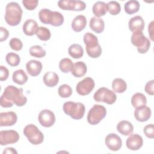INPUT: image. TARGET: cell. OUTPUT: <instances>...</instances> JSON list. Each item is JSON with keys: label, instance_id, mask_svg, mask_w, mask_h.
Returning a JSON list of instances; mask_svg holds the SVG:
<instances>
[{"label": "cell", "instance_id": "cell-6", "mask_svg": "<svg viewBox=\"0 0 154 154\" xmlns=\"http://www.w3.org/2000/svg\"><path fill=\"white\" fill-rule=\"evenodd\" d=\"M106 114V109L101 105L95 104L89 110L87 114V122L92 125L98 124Z\"/></svg>", "mask_w": 154, "mask_h": 154}, {"label": "cell", "instance_id": "cell-30", "mask_svg": "<svg viewBox=\"0 0 154 154\" xmlns=\"http://www.w3.org/2000/svg\"><path fill=\"white\" fill-rule=\"evenodd\" d=\"M83 39L85 45V48H93L99 45L97 37L91 32L85 33Z\"/></svg>", "mask_w": 154, "mask_h": 154}, {"label": "cell", "instance_id": "cell-19", "mask_svg": "<svg viewBox=\"0 0 154 154\" xmlns=\"http://www.w3.org/2000/svg\"><path fill=\"white\" fill-rule=\"evenodd\" d=\"M54 16V11L48 8H43L38 13V17L41 22L45 24H52Z\"/></svg>", "mask_w": 154, "mask_h": 154}, {"label": "cell", "instance_id": "cell-33", "mask_svg": "<svg viewBox=\"0 0 154 154\" xmlns=\"http://www.w3.org/2000/svg\"><path fill=\"white\" fill-rule=\"evenodd\" d=\"M5 60L8 65L13 67L18 66L20 62V57L14 52L8 53L5 57Z\"/></svg>", "mask_w": 154, "mask_h": 154}, {"label": "cell", "instance_id": "cell-44", "mask_svg": "<svg viewBox=\"0 0 154 154\" xmlns=\"http://www.w3.org/2000/svg\"><path fill=\"white\" fill-rule=\"evenodd\" d=\"M9 35V32L8 31L4 28V27H0V41L3 42L8 38Z\"/></svg>", "mask_w": 154, "mask_h": 154}, {"label": "cell", "instance_id": "cell-39", "mask_svg": "<svg viewBox=\"0 0 154 154\" xmlns=\"http://www.w3.org/2000/svg\"><path fill=\"white\" fill-rule=\"evenodd\" d=\"M10 48L16 51H20L23 47V43L22 41L18 38H12L9 42Z\"/></svg>", "mask_w": 154, "mask_h": 154}, {"label": "cell", "instance_id": "cell-47", "mask_svg": "<svg viewBox=\"0 0 154 154\" xmlns=\"http://www.w3.org/2000/svg\"><path fill=\"white\" fill-rule=\"evenodd\" d=\"M5 153H17V152L13 147H7L3 151V154Z\"/></svg>", "mask_w": 154, "mask_h": 154}, {"label": "cell", "instance_id": "cell-11", "mask_svg": "<svg viewBox=\"0 0 154 154\" xmlns=\"http://www.w3.org/2000/svg\"><path fill=\"white\" fill-rule=\"evenodd\" d=\"M105 144L108 148L112 151L119 150L122 146V141L120 137L116 134H109L105 138Z\"/></svg>", "mask_w": 154, "mask_h": 154}, {"label": "cell", "instance_id": "cell-14", "mask_svg": "<svg viewBox=\"0 0 154 154\" xmlns=\"http://www.w3.org/2000/svg\"><path fill=\"white\" fill-rule=\"evenodd\" d=\"M151 109L146 105L135 108L134 111V117L137 120L141 122L147 121L151 116Z\"/></svg>", "mask_w": 154, "mask_h": 154}, {"label": "cell", "instance_id": "cell-22", "mask_svg": "<svg viewBox=\"0 0 154 154\" xmlns=\"http://www.w3.org/2000/svg\"><path fill=\"white\" fill-rule=\"evenodd\" d=\"M87 70V68L85 63L83 61H78L74 64L71 73L75 77L81 78L85 75Z\"/></svg>", "mask_w": 154, "mask_h": 154}, {"label": "cell", "instance_id": "cell-37", "mask_svg": "<svg viewBox=\"0 0 154 154\" xmlns=\"http://www.w3.org/2000/svg\"><path fill=\"white\" fill-rule=\"evenodd\" d=\"M58 94L63 98L70 97L72 94V89L71 87L67 84L61 85L58 90Z\"/></svg>", "mask_w": 154, "mask_h": 154}, {"label": "cell", "instance_id": "cell-32", "mask_svg": "<svg viewBox=\"0 0 154 154\" xmlns=\"http://www.w3.org/2000/svg\"><path fill=\"white\" fill-rule=\"evenodd\" d=\"M35 34L40 40L43 41H47L49 40L51 36L50 30L44 26H39Z\"/></svg>", "mask_w": 154, "mask_h": 154}, {"label": "cell", "instance_id": "cell-4", "mask_svg": "<svg viewBox=\"0 0 154 154\" xmlns=\"http://www.w3.org/2000/svg\"><path fill=\"white\" fill-rule=\"evenodd\" d=\"M131 40L132 44L137 47V51L140 54L146 53L150 48V42L142 31H137L133 32Z\"/></svg>", "mask_w": 154, "mask_h": 154}, {"label": "cell", "instance_id": "cell-41", "mask_svg": "<svg viewBox=\"0 0 154 154\" xmlns=\"http://www.w3.org/2000/svg\"><path fill=\"white\" fill-rule=\"evenodd\" d=\"M143 132L145 135L149 138H154V129L153 124H149L144 126L143 129Z\"/></svg>", "mask_w": 154, "mask_h": 154}, {"label": "cell", "instance_id": "cell-5", "mask_svg": "<svg viewBox=\"0 0 154 154\" xmlns=\"http://www.w3.org/2000/svg\"><path fill=\"white\" fill-rule=\"evenodd\" d=\"M23 134L28 141L34 145L40 144L44 140L43 133L33 124L26 125L23 129Z\"/></svg>", "mask_w": 154, "mask_h": 154}, {"label": "cell", "instance_id": "cell-27", "mask_svg": "<svg viewBox=\"0 0 154 154\" xmlns=\"http://www.w3.org/2000/svg\"><path fill=\"white\" fill-rule=\"evenodd\" d=\"M68 52L70 56L75 59L80 58L84 55L83 48L78 44H73L70 45L68 49Z\"/></svg>", "mask_w": 154, "mask_h": 154}, {"label": "cell", "instance_id": "cell-23", "mask_svg": "<svg viewBox=\"0 0 154 154\" xmlns=\"http://www.w3.org/2000/svg\"><path fill=\"white\" fill-rule=\"evenodd\" d=\"M43 80L46 86L49 87H53L58 83L59 77L55 72H48L44 75Z\"/></svg>", "mask_w": 154, "mask_h": 154}, {"label": "cell", "instance_id": "cell-31", "mask_svg": "<svg viewBox=\"0 0 154 154\" xmlns=\"http://www.w3.org/2000/svg\"><path fill=\"white\" fill-rule=\"evenodd\" d=\"M73 65L72 61L68 58H63L59 63L60 69L64 73H68L70 71H72Z\"/></svg>", "mask_w": 154, "mask_h": 154}, {"label": "cell", "instance_id": "cell-1", "mask_svg": "<svg viewBox=\"0 0 154 154\" xmlns=\"http://www.w3.org/2000/svg\"><path fill=\"white\" fill-rule=\"evenodd\" d=\"M26 102L27 99L23 94V89L13 85H8L5 88L0 99L1 106L3 108L11 107L14 103L17 106H22Z\"/></svg>", "mask_w": 154, "mask_h": 154}, {"label": "cell", "instance_id": "cell-7", "mask_svg": "<svg viewBox=\"0 0 154 154\" xmlns=\"http://www.w3.org/2000/svg\"><path fill=\"white\" fill-rule=\"evenodd\" d=\"M93 98L96 102H103L111 105L116 101L117 96L114 91L105 87H101L94 93Z\"/></svg>", "mask_w": 154, "mask_h": 154}, {"label": "cell", "instance_id": "cell-2", "mask_svg": "<svg viewBox=\"0 0 154 154\" xmlns=\"http://www.w3.org/2000/svg\"><path fill=\"white\" fill-rule=\"evenodd\" d=\"M23 11L18 3L11 2L5 7V20L10 26H17L22 20Z\"/></svg>", "mask_w": 154, "mask_h": 154}, {"label": "cell", "instance_id": "cell-42", "mask_svg": "<svg viewBox=\"0 0 154 154\" xmlns=\"http://www.w3.org/2000/svg\"><path fill=\"white\" fill-rule=\"evenodd\" d=\"M153 85H154V80L149 81L147 82V84L145 85V91L149 95L153 96L154 94V89H153Z\"/></svg>", "mask_w": 154, "mask_h": 154}, {"label": "cell", "instance_id": "cell-15", "mask_svg": "<svg viewBox=\"0 0 154 154\" xmlns=\"http://www.w3.org/2000/svg\"><path fill=\"white\" fill-rule=\"evenodd\" d=\"M42 63L35 60L29 61L26 64V71L32 76H38L42 70Z\"/></svg>", "mask_w": 154, "mask_h": 154}, {"label": "cell", "instance_id": "cell-10", "mask_svg": "<svg viewBox=\"0 0 154 154\" xmlns=\"http://www.w3.org/2000/svg\"><path fill=\"white\" fill-rule=\"evenodd\" d=\"M38 120L42 126L49 128L55 123V116L51 110L43 109L40 112L38 116Z\"/></svg>", "mask_w": 154, "mask_h": 154}, {"label": "cell", "instance_id": "cell-35", "mask_svg": "<svg viewBox=\"0 0 154 154\" xmlns=\"http://www.w3.org/2000/svg\"><path fill=\"white\" fill-rule=\"evenodd\" d=\"M86 7V4L82 1L70 0L69 10L72 11H82Z\"/></svg>", "mask_w": 154, "mask_h": 154}, {"label": "cell", "instance_id": "cell-8", "mask_svg": "<svg viewBox=\"0 0 154 154\" xmlns=\"http://www.w3.org/2000/svg\"><path fill=\"white\" fill-rule=\"evenodd\" d=\"M94 80L90 77H86L77 84L76 90L79 95H87L94 89Z\"/></svg>", "mask_w": 154, "mask_h": 154}, {"label": "cell", "instance_id": "cell-34", "mask_svg": "<svg viewBox=\"0 0 154 154\" xmlns=\"http://www.w3.org/2000/svg\"><path fill=\"white\" fill-rule=\"evenodd\" d=\"M29 54L36 58H42L46 55V51L39 45H34L30 48Z\"/></svg>", "mask_w": 154, "mask_h": 154}, {"label": "cell", "instance_id": "cell-40", "mask_svg": "<svg viewBox=\"0 0 154 154\" xmlns=\"http://www.w3.org/2000/svg\"><path fill=\"white\" fill-rule=\"evenodd\" d=\"M38 1L37 0H23L22 4L24 7L28 10L35 9L38 5Z\"/></svg>", "mask_w": 154, "mask_h": 154}, {"label": "cell", "instance_id": "cell-29", "mask_svg": "<svg viewBox=\"0 0 154 154\" xmlns=\"http://www.w3.org/2000/svg\"><path fill=\"white\" fill-rule=\"evenodd\" d=\"M140 3L136 0H131L125 3L124 8L125 12L128 14H132L138 11L140 9Z\"/></svg>", "mask_w": 154, "mask_h": 154}, {"label": "cell", "instance_id": "cell-28", "mask_svg": "<svg viewBox=\"0 0 154 154\" xmlns=\"http://www.w3.org/2000/svg\"><path fill=\"white\" fill-rule=\"evenodd\" d=\"M112 88L114 92L122 93L126 91L127 88V84L123 79L116 78L112 82Z\"/></svg>", "mask_w": 154, "mask_h": 154}, {"label": "cell", "instance_id": "cell-43", "mask_svg": "<svg viewBox=\"0 0 154 154\" xmlns=\"http://www.w3.org/2000/svg\"><path fill=\"white\" fill-rule=\"evenodd\" d=\"M0 80L1 81H5L9 75V71L8 70L3 66H0Z\"/></svg>", "mask_w": 154, "mask_h": 154}, {"label": "cell", "instance_id": "cell-38", "mask_svg": "<svg viewBox=\"0 0 154 154\" xmlns=\"http://www.w3.org/2000/svg\"><path fill=\"white\" fill-rule=\"evenodd\" d=\"M85 49L88 55L93 58H98L102 54V48L99 44L95 47L85 48Z\"/></svg>", "mask_w": 154, "mask_h": 154}, {"label": "cell", "instance_id": "cell-21", "mask_svg": "<svg viewBox=\"0 0 154 154\" xmlns=\"http://www.w3.org/2000/svg\"><path fill=\"white\" fill-rule=\"evenodd\" d=\"M90 28L96 33H100L103 31L105 28L104 21L102 19L93 17L90 20Z\"/></svg>", "mask_w": 154, "mask_h": 154}, {"label": "cell", "instance_id": "cell-16", "mask_svg": "<svg viewBox=\"0 0 154 154\" xmlns=\"http://www.w3.org/2000/svg\"><path fill=\"white\" fill-rule=\"evenodd\" d=\"M144 20L140 16H136L132 17L128 22L129 29L132 32L140 31H143L144 28Z\"/></svg>", "mask_w": 154, "mask_h": 154}, {"label": "cell", "instance_id": "cell-20", "mask_svg": "<svg viewBox=\"0 0 154 154\" xmlns=\"http://www.w3.org/2000/svg\"><path fill=\"white\" fill-rule=\"evenodd\" d=\"M87 25V19L83 15H78L76 16L72 22V28L76 32H80L83 30Z\"/></svg>", "mask_w": 154, "mask_h": 154}, {"label": "cell", "instance_id": "cell-9", "mask_svg": "<svg viewBox=\"0 0 154 154\" xmlns=\"http://www.w3.org/2000/svg\"><path fill=\"white\" fill-rule=\"evenodd\" d=\"M19 140V134L14 130H6L0 132V143L1 146L16 143Z\"/></svg>", "mask_w": 154, "mask_h": 154}, {"label": "cell", "instance_id": "cell-46", "mask_svg": "<svg viewBox=\"0 0 154 154\" xmlns=\"http://www.w3.org/2000/svg\"><path fill=\"white\" fill-rule=\"evenodd\" d=\"M153 23L154 22L153 21H152L149 26H148V31H149V35H150V39L153 41L154 39H153Z\"/></svg>", "mask_w": 154, "mask_h": 154}, {"label": "cell", "instance_id": "cell-3", "mask_svg": "<svg viewBox=\"0 0 154 154\" xmlns=\"http://www.w3.org/2000/svg\"><path fill=\"white\" fill-rule=\"evenodd\" d=\"M63 108L66 114L75 120L81 119L84 117L85 111V108L83 103L72 101L65 102Z\"/></svg>", "mask_w": 154, "mask_h": 154}, {"label": "cell", "instance_id": "cell-18", "mask_svg": "<svg viewBox=\"0 0 154 154\" xmlns=\"http://www.w3.org/2000/svg\"><path fill=\"white\" fill-rule=\"evenodd\" d=\"M117 129L121 134L128 136L130 135L133 132L134 126L130 122L122 120L118 123L117 125Z\"/></svg>", "mask_w": 154, "mask_h": 154}, {"label": "cell", "instance_id": "cell-45", "mask_svg": "<svg viewBox=\"0 0 154 154\" xmlns=\"http://www.w3.org/2000/svg\"><path fill=\"white\" fill-rule=\"evenodd\" d=\"M70 0H61L58 2V7L64 10H69Z\"/></svg>", "mask_w": 154, "mask_h": 154}, {"label": "cell", "instance_id": "cell-12", "mask_svg": "<svg viewBox=\"0 0 154 154\" xmlns=\"http://www.w3.org/2000/svg\"><path fill=\"white\" fill-rule=\"evenodd\" d=\"M17 120V114L13 111L0 113V126H11L14 125Z\"/></svg>", "mask_w": 154, "mask_h": 154}, {"label": "cell", "instance_id": "cell-36", "mask_svg": "<svg viewBox=\"0 0 154 154\" xmlns=\"http://www.w3.org/2000/svg\"><path fill=\"white\" fill-rule=\"evenodd\" d=\"M107 5V10L111 15L118 14L121 10V7L119 2L117 1H111L108 2Z\"/></svg>", "mask_w": 154, "mask_h": 154}, {"label": "cell", "instance_id": "cell-13", "mask_svg": "<svg viewBox=\"0 0 154 154\" xmlns=\"http://www.w3.org/2000/svg\"><path fill=\"white\" fill-rule=\"evenodd\" d=\"M143 144V138L138 134H131L126 141V147L131 150H137L140 149Z\"/></svg>", "mask_w": 154, "mask_h": 154}, {"label": "cell", "instance_id": "cell-17", "mask_svg": "<svg viewBox=\"0 0 154 154\" xmlns=\"http://www.w3.org/2000/svg\"><path fill=\"white\" fill-rule=\"evenodd\" d=\"M38 28V25L35 20L28 19L23 25V31L25 35L31 36L36 34Z\"/></svg>", "mask_w": 154, "mask_h": 154}, {"label": "cell", "instance_id": "cell-25", "mask_svg": "<svg viewBox=\"0 0 154 154\" xmlns=\"http://www.w3.org/2000/svg\"><path fill=\"white\" fill-rule=\"evenodd\" d=\"M93 14L97 17L104 16L107 12V5L102 1H97L95 2L92 8Z\"/></svg>", "mask_w": 154, "mask_h": 154}, {"label": "cell", "instance_id": "cell-26", "mask_svg": "<svg viewBox=\"0 0 154 154\" xmlns=\"http://www.w3.org/2000/svg\"><path fill=\"white\" fill-rule=\"evenodd\" d=\"M12 79L15 83L19 85H23L27 81L28 76L23 70L19 69L13 72Z\"/></svg>", "mask_w": 154, "mask_h": 154}, {"label": "cell", "instance_id": "cell-24", "mask_svg": "<svg viewBox=\"0 0 154 154\" xmlns=\"http://www.w3.org/2000/svg\"><path fill=\"white\" fill-rule=\"evenodd\" d=\"M131 103L135 108H140L146 105L147 99L143 93H136L131 98Z\"/></svg>", "mask_w": 154, "mask_h": 154}]
</instances>
